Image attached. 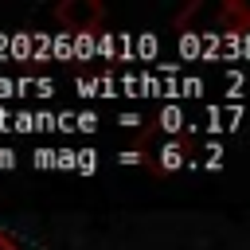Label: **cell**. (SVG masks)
Listing matches in <instances>:
<instances>
[{
    "instance_id": "cell-1",
    "label": "cell",
    "mask_w": 250,
    "mask_h": 250,
    "mask_svg": "<svg viewBox=\"0 0 250 250\" xmlns=\"http://www.w3.org/2000/svg\"><path fill=\"white\" fill-rule=\"evenodd\" d=\"M55 20L66 31H98L105 20V8L98 0H62V4H55Z\"/></svg>"
},
{
    "instance_id": "cell-2",
    "label": "cell",
    "mask_w": 250,
    "mask_h": 250,
    "mask_svg": "<svg viewBox=\"0 0 250 250\" xmlns=\"http://www.w3.org/2000/svg\"><path fill=\"white\" fill-rule=\"evenodd\" d=\"M188 152H191V145H188V137H168L164 145H152L148 152H145V168H152V172H176L184 160H188Z\"/></svg>"
},
{
    "instance_id": "cell-3",
    "label": "cell",
    "mask_w": 250,
    "mask_h": 250,
    "mask_svg": "<svg viewBox=\"0 0 250 250\" xmlns=\"http://www.w3.org/2000/svg\"><path fill=\"white\" fill-rule=\"evenodd\" d=\"M219 23H223V31H250V8L242 4V0H227L223 8H219Z\"/></svg>"
},
{
    "instance_id": "cell-4",
    "label": "cell",
    "mask_w": 250,
    "mask_h": 250,
    "mask_svg": "<svg viewBox=\"0 0 250 250\" xmlns=\"http://www.w3.org/2000/svg\"><path fill=\"white\" fill-rule=\"evenodd\" d=\"M0 250H23V246H20V242H16L8 230H0Z\"/></svg>"
}]
</instances>
